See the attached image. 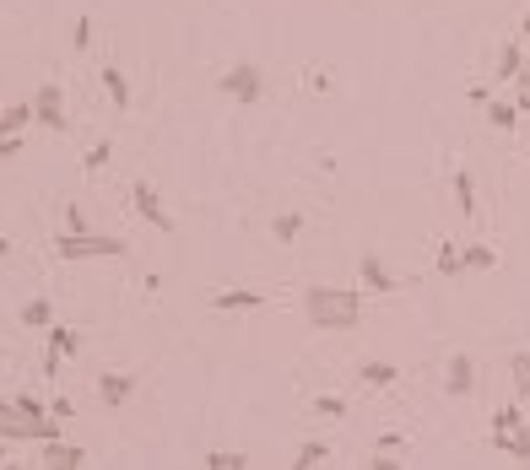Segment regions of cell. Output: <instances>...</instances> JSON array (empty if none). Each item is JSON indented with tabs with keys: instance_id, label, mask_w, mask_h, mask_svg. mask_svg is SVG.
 I'll use <instances>...</instances> for the list:
<instances>
[{
	"instance_id": "22",
	"label": "cell",
	"mask_w": 530,
	"mask_h": 470,
	"mask_svg": "<svg viewBox=\"0 0 530 470\" xmlns=\"http://www.w3.org/2000/svg\"><path fill=\"white\" fill-rule=\"evenodd\" d=\"M438 271L444 276H466V265H460V243H438Z\"/></svg>"
},
{
	"instance_id": "1",
	"label": "cell",
	"mask_w": 530,
	"mask_h": 470,
	"mask_svg": "<svg viewBox=\"0 0 530 470\" xmlns=\"http://www.w3.org/2000/svg\"><path fill=\"white\" fill-rule=\"evenodd\" d=\"M303 314L314 330H352L363 314V298H357V287H309Z\"/></svg>"
},
{
	"instance_id": "21",
	"label": "cell",
	"mask_w": 530,
	"mask_h": 470,
	"mask_svg": "<svg viewBox=\"0 0 530 470\" xmlns=\"http://www.w3.org/2000/svg\"><path fill=\"white\" fill-rule=\"evenodd\" d=\"M498 82H519V44H503V54H498Z\"/></svg>"
},
{
	"instance_id": "31",
	"label": "cell",
	"mask_w": 530,
	"mask_h": 470,
	"mask_svg": "<svg viewBox=\"0 0 530 470\" xmlns=\"http://www.w3.org/2000/svg\"><path fill=\"white\" fill-rule=\"evenodd\" d=\"M314 411H319V417H341L347 406H341V400H336V394H319V400H314Z\"/></svg>"
},
{
	"instance_id": "29",
	"label": "cell",
	"mask_w": 530,
	"mask_h": 470,
	"mask_svg": "<svg viewBox=\"0 0 530 470\" xmlns=\"http://www.w3.org/2000/svg\"><path fill=\"white\" fill-rule=\"evenodd\" d=\"M514 87H519V92H514V108H519V114H530V71H519V82H514Z\"/></svg>"
},
{
	"instance_id": "33",
	"label": "cell",
	"mask_w": 530,
	"mask_h": 470,
	"mask_svg": "<svg viewBox=\"0 0 530 470\" xmlns=\"http://www.w3.org/2000/svg\"><path fill=\"white\" fill-rule=\"evenodd\" d=\"M60 368H65V357L49 347V352H44V378H60Z\"/></svg>"
},
{
	"instance_id": "34",
	"label": "cell",
	"mask_w": 530,
	"mask_h": 470,
	"mask_svg": "<svg viewBox=\"0 0 530 470\" xmlns=\"http://www.w3.org/2000/svg\"><path fill=\"white\" fill-rule=\"evenodd\" d=\"M379 449H389V454H401V449H406V438H401V433H379Z\"/></svg>"
},
{
	"instance_id": "23",
	"label": "cell",
	"mask_w": 530,
	"mask_h": 470,
	"mask_svg": "<svg viewBox=\"0 0 530 470\" xmlns=\"http://www.w3.org/2000/svg\"><path fill=\"white\" fill-rule=\"evenodd\" d=\"M22 324H28V330H49V298H33V303L22 308Z\"/></svg>"
},
{
	"instance_id": "25",
	"label": "cell",
	"mask_w": 530,
	"mask_h": 470,
	"mask_svg": "<svg viewBox=\"0 0 530 470\" xmlns=\"http://www.w3.org/2000/svg\"><path fill=\"white\" fill-rule=\"evenodd\" d=\"M325 459H330V449H325V443H303L293 465H298V470H314V465H325Z\"/></svg>"
},
{
	"instance_id": "36",
	"label": "cell",
	"mask_w": 530,
	"mask_h": 470,
	"mask_svg": "<svg viewBox=\"0 0 530 470\" xmlns=\"http://www.w3.org/2000/svg\"><path fill=\"white\" fill-rule=\"evenodd\" d=\"M0 259H12V238H0Z\"/></svg>"
},
{
	"instance_id": "7",
	"label": "cell",
	"mask_w": 530,
	"mask_h": 470,
	"mask_svg": "<svg viewBox=\"0 0 530 470\" xmlns=\"http://www.w3.org/2000/svg\"><path fill=\"white\" fill-rule=\"evenodd\" d=\"M212 308L217 314H249V308H265V292L260 287H233V292H217Z\"/></svg>"
},
{
	"instance_id": "15",
	"label": "cell",
	"mask_w": 530,
	"mask_h": 470,
	"mask_svg": "<svg viewBox=\"0 0 530 470\" xmlns=\"http://www.w3.org/2000/svg\"><path fill=\"white\" fill-rule=\"evenodd\" d=\"M454 206H460V217H477V184H471L466 168L454 173Z\"/></svg>"
},
{
	"instance_id": "5",
	"label": "cell",
	"mask_w": 530,
	"mask_h": 470,
	"mask_svg": "<svg viewBox=\"0 0 530 470\" xmlns=\"http://www.w3.org/2000/svg\"><path fill=\"white\" fill-rule=\"evenodd\" d=\"M130 200H136V211H141L157 233H173V217L163 211V200H157V189H152V184H130Z\"/></svg>"
},
{
	"instance_id": "39",
	"label": "cell",
	"mask_w": 530,
	"mask_h": 470,
	"mask_svg": "<svg viewBox=\"0 0 530 470\" xmlns=\"http://www.w3.org/2000/svg\"><path fill=\"white\" fill-rule=\"evenodd\" d=\"M525 71H530V65H525Z\"/></svg>"
},
{
	"instance_id": "20",
	"label": "cell",
	"mask_w": 530,
	"mask_h": 470,
	"mask_svg": "<svg viewBox=\"0 0 530 470\" xmlns=\"http://www.w3.org/2000/svg\"><path fill=\"white\" fill-rule=\"evenodd\" d=\"M271 233H277V243H293V238L303 233V217H298V211H282V217L271 222Z\"/></svg>"
},
{
	"instance_id": "28",
	"label": "cell",
	"mask_w": 530,
	"mask_h": 470,
	"mask_svg": "<svg viewBox=\"0 0 530 470\" xmlns=\"http://www.w3.org/2000/svg\"><path fill=\"white\" fill-rule=\"evenodd\" d=\"M108 157H114V141H98V147H92V152H87L82 163H87V173H98V168H103Z\"/></svg>"
},
{
	"instance_id": "27",
	"label": "cell",
	"mask_w": 530,
	"mask_h": 470,
	"mask_svg": "<svg viewBox=\"0 0 530 470\" xmlns=\"http://www.w3.org/2000/svg\"><path fill=\"white\" fill-rule=\"evenodd\" d=\"M87 44H92V17H76V33H71V49H76V54H87Z\"/></svg>"
},
{
	"instance_id": "13",
	"label": "cell",
	"mask_w": 530,
	"mask_h": 470,
	"mask_svg": "<svg viewBox=\"0 0 530 470\" xmlns=\"http://www.w3.org/2000/svg\"><path fill=\"white\" fill-rule=\"evenodd\" d=\"M357 378H363L368 389H389L395 378H401V368H395V362H363V368H357Z\"/></svg>"
},
{
	"instance_id": "10",
	"label": "cell",
	"mask_w": 530,
	"mask_h": 470,
	"mask_svg": "<svg viewBox=\"0 0 530 470\" xmlns=\"http://www.w3.org/2000/svg\"><path fill=\"white\" fill-rule=\"evenodd\" d=\"M44 465H54V470H76V465H87V449H71V443L49 438V443H44Z\"/></svg>"
},
{
	"instance_id": "38",
	"label": "cell",
	"mask_w": 530,
	"mask_h": 470,
	"mask_svg": "<svg viewBox=\"0 0 530 470\" xmlns=\"http://www.w3.org/2000/svg\"><path fill=\"white\" fill-rule=\"evenodd\" d=\"M525 422H530V400H525Z\"/></svg>"
},
{
	"instance_id": "35",
	"label": "cell",
	"mask_w": 530,
	"mask_h": 470,
	"mask_svg": "<svg viewBox=\"0 0 530 470\" xmlns=\"http://www.w3.org/2000/svg\"><path fill=\"white\" fill-rule=\"evenodd\" d=\"M22 152V136H0V157H17Z\"/></svg>"
},
{
	"instance_id": "4",
	"label": "cell",
	"mask_w": 530,
	"mask_h": 470,
	"mask_svg": "<svg viewBox=\"0 0 530 470\" xmlns=\"http://www.w3.org/2000/svg\"><path fill=\"white\" fill-rule=\"evenodd\" d=\"M33 119L49 124V130H65V124H71V119H65V92H60L54 82L38 87V98H33Z\"/></svg>"
},
{
	"instance_id": "32",
	"label": "cell",
	"mask_w": 530,
	"mask_h": 470,
	"mask_svg": "<svg viewBox=\"0 0 530 470\" xmlns=\"http://www.w3.org/2000/svg\"><path fill=\"white\" fill-rule=\"evenodd\" d=\"M17 411H22V417H49L44 400H33V394H17Z\"/></svg>"
},
{
	"instance_id": "12",
	"label": "cell",
	"mask_w": 530,
	"mask_h": 470,
	"mask_svg": "<svg viewBox=\"0 0 530 470\" xmlns=\"http://www.w3.org/2000/svg\"><path fill=\"white\" fill-rule=\"evenodd\" d=\"M103 92L114 98V108H119V114L130 108V82H124V71H119V65H103Z\"/></svg>"
},
{
	"instance_id": "2",
	"label": "cell",
	"mask_w": 530,
	"mask_h": 470,
	"mask_svg": "<svg viewBox=\"0 0 530 470\" xmlns=\"http://www.w3.org/2000/svg\"><path fill=\"white\" fill-rule=\"evenodd\" d=\"M54 254L60 259H124V243L119 238H98V233H60Z\"/></svg>"
},
{
	"instance_id": "8",
	"label": "cell",
	"mask_w": 530,
	"mask_h": 470,
	"mask_svg": "<svg viewBox=\"0 0 530 470\" xmlns=\"http://www.w3.org/2000/svg\"><path fill=\"white\" fill-rule=\"evenodd\" d=\"M444 389H449L454 400H466V394L477 389V368H471V357H449V368H444Z\"/></svg>"
},
{
	"instance_id": "18",
	"label": "cell",
	"mask_w": 530,
	"mask_h": 470,
	"mask_svg": "<svg viewBox=\"0 0 530 470\" xmlns=\"http://www.w3.org/2000/svg\"><path fill=\"white\" fill-rule=\"evenodd\" d=\"M482 108H487V119H493V130H514V124H519V108H514V103H493V98H487Z\"/></svg>"
},
{
	"instance_id": "14",
	"label": "cell",
	"mask_w": 530,
	"mask_h": 470,
	"mask_svg": "<svg viewBox=\"0 0 530 470\" xmlns=\"http://www.w3.org/2000/svg\"><path fill=\"white\" fill-rule=\"evenodd\" d=\"M28 124H33V103H12L6 114H0V136H22Z\"/></svg>"
},
{
	"instance_id": "19",
	"label": "cell",
	"mask_w": 530,
	"mask_h": 470,
	"mask_svg": "<svg viewBox=\"0 0 530 470\" xmlns=\"http://www.w3.org/2000/svg\"><path fill=\"white\" fill-rule=\"evenodd\" d=\"M509 378H514V389H519V400H530V352H519V357H509Z\"/></svg>"
},
{
	"instance_id": "9",
	"label": "cell",
	"mask_w": 530,
	"mask_h": 470,
	"mask_svg": "<svg viewBox=\"0 0 530 470\" xmlns=\"http://www.w3.org/2000/svg\"><path fill=\"white\" fill-rule=\"evenodd\" d=\"M493 449L509 454V459H525V465H530V422L514 427V433H493Z\"/></svg>"
},
{
	"instance_id": "6",
	"label": "cell",
	"mask_w": 530,
	"mask_h": 470,
	"mask_svg": "<svg viewBox=\"0 0 530 470\" xmlns=\"http://www.w3.org/2000/svg\"><path fill=\"white\" fill-rule=\"evenodd\" d=\"M98 394H103V406L119 411L130 394H136V373H98Z\"/></svg>"
},
{
	"instance_id": "30",
	"label": "cell",
	"mask_w": 530,
	"mask_h": 470,
	"mask_svg": "<svg viewBox=\"0 0 530 470\" xmlns=\"http://www.w3.org/2000/svg\"><path fill=\"white\" fill-rule=\"evenodd\" d=\"M65 233H87V211L82 206H65Z\"/></svg>"
},
{
	"instance_id": "17",
	"label": "cell",
	"mask_w": 530,
	"mask_h": 470,
	"mask_svg": "<svg viewBox=\"0 0 530 470\" xmlns=\"http://www.w3.org/2000/svg\"><path fill=\"white\" fill-rule=\"evenodd\" d=\"M460 265H466V271H493L498 254H493L487 243H466V249H460Z\"/></svg>"
},
{
	"instance_id": "11",
	"label": "cell",
	"mask_w": 530,
	"mask_h": 470,
	"mask_svg": "<svg viewBox=\"0 0 530 470\" xmlns=\"http://www.w3.org/2000/svg\"><path fill=\"white\" fill-rule=\"evenodd\" d=\"M357 271H363V287H368V292H395V276L384 271V259H379V254H363Z\"/></svg>"
},
{
	"instance_id": "3",
	"label": "cell",
	"mask_w": 530,
	"mask_h": 470,
	"mask_svg": "<svg viewBox=\"0 0 530 470\" xmlns=\"http://www.w3.org/2000/svg\"><path fill=\"white\" fill-rule=\"evenodd\" d=\"M217 87H222V98H233V103H260V98H265V76L254 71V65H228V71L217 76Z\"/></svg>"
},
{
	"instance_id": "37",
	"label": "cell",
	"mask_w": 530,
	"mask_h": 470,
	"mask_svg": "<svg viewBox=\"0 0 530 470\" xmlns=\"http://www.w3.org/2000/svg\"><path fill=\"white\" fill-rule=\"evenodd\" d=\"M0 465H6V438H0Z\"/></svg>"
},
{
	"instance_id": "16",
	"label": "cell",
	"mask_w": 530,
	"mask_h": 470,
	"mask_svg": "<svg viewBox=\"0 0 530 470\" xmlns=\"http://www.w3.org/2000/svg\"><path fill=\"white\" fill-rule=\"evenodd\" d=\"M49 347L60 357H76L82 352V330H65V324H49Z\"/></svg>"
},
{
	"instance_id": "26",
	"label": "cell",
	"mask_w": 530,
	"mask_h": 470,
	"mask_svg": "<svg viewBox=\"0 0 530 470\" xmlns=\"http://www.w3.org/2000/svg\"><path fill=\"white\" fill-rule=\"evenodd\" d=\"M206 470H249V454H206Z\"/></svg>"
},
{
	"instance_id": "24",
	"label": "cell",
	"mask_w": 530,
	"mask_h": 470,
	"mask_svg": "<svg viewBox=\"0 0 530 470\" xmlns=\"http://www.w3.org/2000/svg\"><path fill=\"white\" fill-rule=\"evenodd\" d=\"M514 427H525V406H503V411H493V433H514Z\"/></svg>"
}]
</instances>
